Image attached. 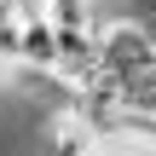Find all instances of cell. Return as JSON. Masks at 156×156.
Wrapping results in <instances>:
<instances>
[{
  "mask_svg": "<svg viewBox=\"0 0 156 156\" xmlns=\"http://www.w3.org/2000/svg\"><path fill=\"white\" fill-rule=\"evenodd\" d=\"M98 58H104V75L127 81V75H139V69L156 64V35L139 17H116V23L98 29Z\"/></svg>",
  "mask_w": 156,
  "mask_h": 156,
  "instance_id": "cell-1",
  "label": "cell"
},
{
  "mask_svg": "<svg viewBox=\"0 0 156 156\" xmlns=\"http://www.w3.org/2000/svg\"><path fill=\"white\" fill-rule=\"evenodd\" d=\"M41 156H98V133L81 122L75 104H58L41 116Z\"/></svg>",
  "mask_w": 156,
  "mask_h": 156,
  "instance_id": "cell-2",
  "label": "cell"
},
{
  "mask_svg": "<svg viewBox=\"0 0 156 156\" xmlns=\"http://www.w3.org/2000/svg\"><path fill=\"white\" fill-rule=\"evenodd\" d=\"M17 64L23 69H41V75L58 69V29L46 17H23V52H17Z\"/></svg>",
  "mask_w": 156,
  "mask_h": 156,
  "instance_id": "cell-3",
  "label": "cell"
},
{
  "mask_svg": "<svg viewBox=\"0 0 156 156\" xmlns=\"http://www.w3.org/2000/svg\"><path fill=\"white\" fill-rule=\"evenodd\" d=\"M41 17H46L58 35H64V29H93V35L104 29V23H98V0H41Z\"/></svg>",
  "mask_w": 156,
  "mask_h": 156,
  "instance_id": "cell-4",
  "label": "cell"
}]
</instances>
